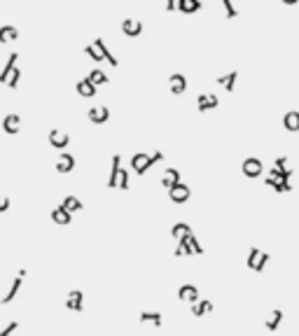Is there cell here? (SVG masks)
Instances as JSON below:
<instances>
[{
  "instance_id": "obj_17",
  "label": "cell",
  "mask_w": 299,
  "mask_h": 336,
  "mask_svg": "<svg viewBox=\"0 0 299 336\" xmlns=\"http://www.w3.org/2000/svg\"><path fill=\"white\" fill-rule=\"evenodd\" d=\"M283 126H285V131H290V133L299 131V112L297 110H290V112L283 115Z\"/></svg>"
},
{
  "instance_id": "obj_18",
  "label": "cell",
  "mask_w": 299,
  "mask_h": 336,
  "mask_svg": "<svg viewBox=\"0 0 299 336\" xmlns=\"http://www.w3.org/2000/svg\"><path fill=\"white\" fill-rule=\"evenodd\" d=\"M75 89H77V94L82 98H94V96H96V84H91L87 77H84V80H79L77 84H75Z\"/></svg>"
},
{
  "instance_id": "obj_11",
  "label": "cell",
  "mask_w": 299,
  "mask_h": 336,
  "mask_svg": "<svg viewBox=\"0 0 299 336\" xmlns=\"http://www.w3.org/2000/svg\"><path fill=\"white\" fill-rule=\"evenodd\" d=\"M178 297H180V301L192 303V301L199 299V290H196V285L185 283V285H180V287H178Z\"/></svg>"
},
{
  "instance_id": "obj_4",
  "label": "cell",
  "mask_w": 299,
  "mask_h": 336,
  "mask_svg": "<svg viewBox=\"0 0 299 336\" xmlns=\"http://www.w3.org/2000/svg\"><path fill=\"white\" fill-rule=\"evenodd\" d=\"M168 89H171L173 96H183L187 91V77L180 75V72H173V75L168 77Z\"/></svg>"
},
{
  "instance_id": "obj_5",
  "label": "cell",
  "mask_w": 299,
  "mask_h": 336,
  "mask_svg": "<svg viewBox=\"0 0 299 336\" xmlns=\"http://www.w3.org/2000/svg\"><path fill=\"white\" fill-rule=\"evenodd\" d=\"M189 187L183 185V182H178V185H173L171 189H168V196H171V201L173 203H185L187 199H189Z\"/></svg>"
},
{
  "instance_id": "obj_21",
  "label": "cell",
  "mask_w": 299,
  "mask_h": 336,
  "mask_svg": "<svg viewBox=\"0 0 299 336\" xmlns=\"http://www.w3.org/2000/svg\"><path fill=\"white\" fill-rule=\"evenodd\" d=\"M183 243L187 245V250H189V255H203V248H201V243L196 240V236H194V231L192 234H187L185 238H180Z\"/></svg>"
},
{
  "instance_id": "obj_32",
  "label": "cell",
  "mask_w": 299,
  "mask_h": 336,
  "mask_svg": "<svg viewBox=\"0 0 299 336\" xmlns=\"http://www.w3.org/2000/svg\"><path fill=\"white\" fill-rule=\"evenodd\" d=\"M269 259H271V257L266 255V252H260V257H257L255 266H253V269H250V271H255V273H262L264 269H266V264H269Z\"/></svg>"
},
{
  "instance_id": "obj_3",
  "label": "cell",
  "mask_w": 299,
  "mask_h": 336,
  "mask_svg": "<svg viewBox=\"0 0 299 336\" xmlns=\"http://www.w3.org/2000/svg\"><path fill=\"white\" fill-rule=\"evenodd\" d=\"M47 140H49V145H52L54 150H66V147L71 145V135H68V133H63V131H59V129H54V131H49Z\"/></svg>"
},
{
  "instance_id": "obj_6",
  "label": "cell",
  "mask_w": 299,
  "mask_h": 336,
  "mask_svg": "<svg viewBox=\"0 0 299 336\" xmlns=\"http://www.w3.org/2000/svg\"><path fill=\"white\" fill-rule=\"evenodd\" d=\"M89 117V122L91 124H106L108 119H110V110H108L106 105H96V107H91L87 112Z\"/></svg>"
},
{
  "instance_id": "obj_29",
  "label": "cell",
  "mask_w": 299,
  "mask_h": 336,
  "mask_svg": "<svg viewBox=\"0 0 299 336\" xmlns=\"http://www.w3.org/2000/svg\"><path fill=\"white\" fill-rule=\"evenodd\" d=\"M87 80L91 82V84H96V87H98V84H108V82H110V77H108V75H106L103 70H98V68H96V70L89 72Z\"/></svg>"
},
{
  "instance_id": "obj_35",
  "label": "cell",
  "mask_w": 299,
  "mask_h": 336,
  "mask_svg": "<svg viewBox=\"0 0 299 336\" xmlns=\"http://www.w3.org/2000/svg\"><path fill=\"white\" fill-rule=\"evenodd\" d=\"M117 189H122V192H126L129 189V170H119V175H117Z\"/></svg>"
},
{
  "instance_id": "obj_7",
  "label": "cell",
  "mask_w": 299,
  "mask_h": 336,
  "mask_svg": "<svg viewBox=\"0 0 299 336\" xmlns=\"http://www.w3.org/2000/svg\"><path fill=\"white\" fill-rule=\"evenodd\" d=\"M24 278H26V269H21V271H19V273H17V278L12 280V285H9L7 294L2 297V303H9V301H12V299H14V297H17V294H19V290H21V283H24Z\"/></svg>"
},
{
  "instance_id": "obj_30",
  "label": "cell",
  "mask_w": 299,
  "mask_h": 336,
  "mask_svg": "<svg viewBox=\"0 0 299 336\" xmlns=\"http://www.w3.org/2000/svg\"><path fill=\"white\" fill-rule=\"evenodd\" d=\"M19 80H21V70H19L17 66L9 70V75H7V80H5V84H7L9 89H17L19 87Z\"/></svg>"
},
{
  "instance_id": "obj_43",
  "label": "cell",
  "mask_w": 299,
  "mask_h": 336,
  "mask_svg": "<svg viewBox=\"0 0 299 336\" xmlns=\"http://www.w3.org/2000/svg\"><path fill=\"white\" fill-rule=\"evenodd\" d=\"M150 157H152V161L157 164V161H161V159H164V152H154V154H150Z\"/></svg>"
},
{
  "instance_id": "obj_36",
  "label": "cell",
  "mask_w": 299,
  "mask_h": 336,
  "mask_svg": "<svg viewBox=\"0 0 299 336\" xmlns=\"http://www.w3.org/2000/svg\"><path fill=\"white\" fill-rule=\"evenodd\" d=\"M271 189H273V192H278V194H285V192H290V189H292V185H290V180H278Z\"/></svg>"
},
{
  "instance_id": "obj_33",
  "label": "cell",
  "mask_w": 299,
  "mask_h": 336,
  "mask_svg": "<svg viewBox=\"0 0 299 336\" xmlns=\"http://www.w3.org/2000/svg\"><path fill=\"white\" fill-rule=\"evenodd\" d=\"M161 313H148V310H145V313H141V322H150V325H161Z\"/></svg>"
},
{
  "instance_id": "obj_22",
  "label": "cell",
  "mask_w": 299,
  "mask_h": 336,
  "mask_svg": "<svg viewBox=\"0 0 299 336\" xmlns=\"http://www.w3.org/2000/svg\"><path fill=\"white\" fill-rule=\"evenodd\" d=\"M178 182H180V173H178L176 168H166L164 175H161V185L166 187V189H171V187L178 185Z\"/></svg>"
},
{
  "instance_id": "obj_41",
  "label": "cell",
  "mask_w": 299,
  "mask_h": 336,
  "mask_svg": "<svg viewBox=\"0 0 299 336\" xmlns=\"http://www.w3.org/2000/svg\"><path fill=\"white\" fill-rule=\"evenodd\" d=\"M9 210V199L5 194H0V212H5Z\"/></svg>"
},
{
  "instance_id": "obj_14",
  "label": "cell",
  "mask_w": 299,
  "mask_h": 336,
  "mask_svg": "<svg viewBox=\"0 0 299 336\" xmlns=\"http://www.w3.org/2000/svg\"><path fill=\"white\" fill-rule=\"evenodd\" d=\"M119 170H122V157L119 154H114L112 157V166H110V177H108V189H117V175H119Z\"/></svg>"
},
{
  "instance_id": "obj_2",
  "label": "cell",
  "mask_w": 299,
  "mask_h": 336,
  "mask_svg": "<svg viewBox=\"0 0 299 336\" xmlns=\"http://www.w3.org/2000/svg\"><path fill=\"white\" fill-rule=\"evenodd\" d=\"M241 170H243V175L250 177V180H255V177H260L264 173V164L257 157H248L246 161H243V166H241Z\"/></svg>"
},
{
  "instance_id": "obj_34",
  "label": "cell",
  "mask_w": 299,
  "mask_h": 336,
  "mask_svg": "<svg viewBox=\"0 0 299 336\" xmlns=\"http://www.w3.org/2000/svg\"><path fill=\"white\" fill-rule=\"evenodd\" d=\"M220 2H222V7H224V17L227 19H236L238 17V9L234 7L231 0H220Z\"/></svg>"
},
{
  "instance_id": "obj_28",
  "label": "cell",
  "mask_w": 299,
  "mask_h": 336,
  "mask_svg": "<svg viewBox=\"0 0 299 336\" xmlns=\"http://www.w3.org/2000/svg\"><path fill=\"white\" fill-rule=\"evenodd\" d=\"M283 315H285V313H283L281 308L273 310L271 315H269V320H266V329H269V332H276V329H278V325H281Z\"/></svg>"
},
{
  "instance_id": "obj_26",
  "label": "cell",
  "mask_w": 299,
  "mask_h": 336,
  "mask_svg": "<svg viewBox=\"0 0 299 336\" xmlns=\"http://www.w3.org/2000/svg\"><path fill=\"white\" fill-rule=\"evenodd\" d=\"M187 234H192V227H189L187 222H178V224H173V229H171V236H173L176 240L185 238Z\"/></svg>"
},
{
  "instance_id": "obj_12",
  "label": "cell",
  "mask_w": 299,
  "mask_h": 336,
  "mask_svg": "<svg viewBox=\"0 0 299 336\" xmlns=\"http://www.w3.org/2000/svg\"><path fill=\"white\" fill-rule=\"evenodd\" d=\"M189 306H192V315H194V318H201V315H206V313H211V310L215 308V303H213V301H208V299H196V301H192Z\"/></svg>"
},
{
  "instance_id": "obj_20",
  "label": "cell",
  "mask_w": 299,
  "mask_h": 336,
  "mask_svg": "<svg viewBox=\"0 0 299 336\" xmlns=\"http://www.w3.org/2000/svg\"><path fill=\"white\" fill-rule=\"evenodd\" d=\"M236 77H238V72H236V70H231V72H227V75H222V77H215V84L224 87V91H234Z\"/></svg>"
},
{
  "instance_id": "obj_13",
  "label": "cell",
  "mask_w": 299,
  "mask_h": 336,
  "mask_svg": "<svg viewBox=\"0 0 299 336\" xmlns=\"http://www.w3.org/2000/svg\"><path fill=\"white\" fill-rule=\"evenodd\" d=\"M73 220V212L71 210H66L63 205H56L52 210V222L54 224H59V227H66V224H71Z\"/></svg>"
},
{
  "instance_id": "obj_25",
  "label": "cell",
  "mask_w": 299,
  "mask_h": 336,
  "mask_svg": "<svg viewBox=\"0 0 299 336\" xmlns=\"http://www.w3.org/2000/svg\"><path fill=\"white\" fill-rule=\"evenodd\" d=\"M61 205L66 208V210H71V212H79L84 205H82V201H79L77 196H63V201H61Z\"/></svg>"
},
{
  "instance_id": "obj_23",
  "label": "cell",
  "mask_w": 299,
  "mask_h": 336,
  "mask_svg": "<svg viewBox=\"0 0 299 336\" xmlns=\"http://www.w3.org/2000/svg\"><path fill=\"white\" fill-rule=\"evenodd\" d=\"M94 44H96V47H98V52L103 54V61H108V63H110V66H112V68H114V66H119V61H117V59H114V56H112V52L108 49V47H106V42H103L101 37H96V40H94Z\"/></svg>"
},
{
  "instance_id": "obj_19",
  "label": "cell",
  "mask_w": 299,
  "mask_h": 336,
  "mask_svg": "<svg viewBox=\"0 0 299 336\" xmlns=\"http://www.w3.org/2000/svg\"><path fill=\"white\" fill-rule=\"evenodd\" d=\"M203 7L201 0H178V9L183 12V14H194V12H199Z\"/></svg>"
},
{
  "instance_id": "obj_10",
  "label": "cell",
  "mask_w": 299,
  "mask_h": 336,
  "mask_svg": "<svg viewBox=\"0 0 299 336\" xmlns=\"http://www.w3.org/2000/svg\"><path fill=\"white\" fill-rule=\"evenodd\" d=\"M122 33L124 35H129V37H138L143 33V21H138V19H124Z\"/></svg>"
},
{
  "instance_id": "obj_38",
  "label": "cell",
  "mask_w": 299,
  "mask_h": 336,
  "mask_svg": "<svg viewBox=\"0 0 299 336\" xmlns=\"http://www.w3.org/2000/svg\"><path fill=\"white\" fill-rule=\"evenodd\" d=\"M273 168H278V170H288V168H290V161L285 159V157H278V159L273 161Z\"/></svg>"
},
{
  "instance_id": "obj_39",
  "label": "cell",
  "mask_w": 299,
  "mask_h": 336,
  "mask_svg": "<svg viewBox=\"0 0 299 336\" xmlns=\"http://www.w3.org/2000/svg\"><path fill=\"white\" fill-rule=\"evenodd\" d=\"M17 329H19V322H17V320H14V322H9L7 327H5V329H2V332H0V336H9V334H14Z\"/></svg>"
},
{
  "instance_id": "obj_15",
  "label": "cell",
  "mask_w": 299,
  "mask_h": 336,
  "mask_svg": "<svg viewBox=\"0 0 299 336\" xmlns=\"http://www.w3.org/2000/svg\"><path fill=\"white\" fill-rule=\"evenodd\" d=\"M73 168H75V157L68 154V152H61L59 159H56V170L59 173H71Z\"/></svg>"
},
{
  "instance_id": "obj_31",
  "label": "cell",
  "mask_w": 299,
  "mask_h": 336,
  "mask_svg": "<svg viewBox=\"0 0 299 336\" xmlns=\"http://www.w3.org/2000/svg\"><path fill=\"white\" fill-rule=\"evenodd\" d=\"M84 54H87V56H89V59H91V61H96V63H101V61H103V54L98 52V47H96V44H94V42H91V44H87V47H84Z\"/></svg>"
},
{
  "instance_id": "obj_44",
  "label": "cell",
  "mask_w": 299,
  "mask_h": 336,
  "mask_svg": "<svg viewBox=\"0 0 299 336\" xmlns=\"http://www.w3.org/2000/svg\"><path fill=\"white\" fill-rule=\"evenodd\" d=\"M281 2H283V5H297L299 0H281Z\"/></svg>"
},
{
  "instance_id": "obj_16",
  "label": "cell",
  "mask_w": 299,
  "mask_h": 336,
  "mask_svg": "<svg viewBox=\"0 0 299 336\" xmlns=\"http://www.w3.org/2000/svg\"><path fill=\"white\" fill-rule=\"evenodd\" d=\"M19 129H21V117L19 115H7L2 119V131L9 133V135H17Z\"/></svg>"
},
{
  "instance_id": "obj_8",
  "label": "cell",
  "mask_w": 299,
  "mask_h": 336,
  "mask_svg": "<svg viewBox=\"0 0 299 336\" xmlns=\"http://www.w3.org/2000/svg\"><path fill=\"white\" fill-rule=\"evenodd\" d=\"M66 308L75 310V313L84 310V292H79V290H73V292L66 297Z\"/></svg>"
},
{
  "instance_id": "obj_40",
  "label": "cell",
  "mask_w": 299,
  "mask_h": 336,
  "mask_svg": "<svg viewBox=\"0 0 299 336\" xmlns=\"http://www.w3.org/2000/svg\"><path fill=\"white\" fill-rule=\"evenodd\" d=\"M189 255V250H187V245L183 243V240H178V248H176V257H187Z\"/></svg>"
},
{
  "instance_id": "obj_24",
  "label": "cell",
  "mask_w": 299,
  "mask_h": 336,
  "mask_svg": "<svg viewBox=\"0 0 299 336\" xmlns=\"http://www.w3.org/2000/svg\"><path fill=\"white\" fill-rule=\"evenodd\" d=\"M19 40V31L14 26H0V42L7 44V42H14Z\"/></svg>"
},
{
  "instance_id": "obj_27",
  "label": "cell",
  "mask_w": 299,
  "mask_h": 336,
  "mask_svg": "<svg viewBox=\"0 0 299 336\" xmlns=\"http://www.w3.org/2000/svg\"><path fill=\"white\" fill-rule=\"evenodd\" d=\"M17 59H19V54L17 52H12L9 54V59H7V63H5V68L0 70V84H5V80H7V75H9V70L17 66Z\"/></svg>"
},
{
  "instance_id": "obj_9",
  "label": "cell",
  "mask_w": 299,
  "mask_h": 336,
  "mask_svg": "<svg viewBox=\"0 0 299 336\" xmlns=\"http://www.w3.org/2000/svg\"><path fill=\"white\" fill-rule=\"evenodd\" d=\"M220 105V101L215 94H201V96H196V107L201 110V112H208V110H215V107Z\"/></svg>"
},
{
  "instance_id": "obj_1",
  "label": "cell",
  "mask_w": 299,
  "mask_h": 336,
  "mask_svg": "<svg viewBox=\"0 0 299 336\" xmlns=\"http://www.w3.org/2000/svg\"><path fill=\"white\" fill-rule=\"evenodd\" d=\"M152 164H154V161H152V157H150V154H145V152H136V154L131 157V170H136L138 175H145Z\"/></svg>"
},
{
  "instance_id": "obj_37",
  "label": "cell",
  "mask_w": 299,
  "mask_h": 336,
  "mask_svg": "<svg viewBox=\"0 0 299 336\" xmlns=\"http://www.w3.org/2000/svg\"><path fill=\"white\" fill-rule=\"evenodd\" d=\"M260 252H262L260 248H250V252H248V259H246L248 269H253V266H255V262H257V257H260Z\"/></svg>"
},
{
  "instance_id": "obj_42",
  "label": "cell",
  "mask_w": 299,
  "mask_h": 336,
  "mask_svg": "<svg viewBox=\"0 0 299 336\" xmlns=\"http://www.w3.org/2000/svg\"><path fill=\"white\" fill-rule=\"evenodd\" d=\"M178 9V0H166V12H176Z\"/></svg>"
}]
</instances>
